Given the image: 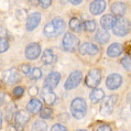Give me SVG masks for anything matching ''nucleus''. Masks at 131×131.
I'll return each instance as SVG.
<instances>
[{
	"label": "nucleus",
	"mask_w": 131,
	"mask_h": 131,
	"mask_svg": "<svg viewBox=\"0 0 131 131\" xmlns=\"http://www.w3.org/2000/svg\"><path fill=\"white\" fill-rule=\"evenodd\" d=\"M65 30V23L64 21L61 19V18H55L53 19L51 22H49L48 24L43 29V33L46 38H56L60 34H62Z\"/></svg>",
	"instance_id": "1"
},
{
	"label": "nucleus",
	"mask_w": 131,
	"mask_h": 131,
	"mask_svg": "<svg viewBox=\"0 0 131 131\" xmlns=\"http://www.w3.org/2000/svg\"><path fill=\"white\" fill-rule=\"evenodd\" d=\"M131 30V23L128 19L123 17H117L115 19L114 25H112V32L115 35L118 36H125Z\"/></svg>",
	"instance_id": "2"
},
{
	"label": "nucleus",
	"mask_w": 131,
	"mask_h": 131,
	"mask_svg": "<svg viewBox=\"0 0 131 131\" xmlns=\"http://www.w3.org/2000/svg\"><path fill=\"white\" fill-rule=\"evenodd\" d=\"M86 111H87V104H86L85 99L78 97V98H75V99L72 101L71 112L74 118H76V119L84 118L86 115Z\"/></svg>",
	"instance_id": "3"
},
{
	"label": "nucleus",
	"mask_w": 131,
	"mask_h": 131,
	"mask_svg": "<svg viewBox=\"0 0 131 131\" xmlns=\"http://www.w3.org/2000/svg\"><path fill=\"white\" fill-rule=\"evenodd\" d=\"M78 44H79V40L77 36L71 33V32L65 33L63 38V42H62V45H63V49L65 51H67V52H74L77 49Z\"/></svg>",
	"instance_id": "4"
},
{
	"label": "nucleus",
	"mask_w": 131,
	"mask_h": 131,
	"mask_svg": "<svg viewBox=\"0 0 131 131\" xmlns=\"http://www.w3.org/2000/svg\"><path fill=\"white\" fill-rule=\"evenodd\" d=\"M101 82V72L97 68H94V70L90 71L86 76L85 83L86 86L89 87V88H96V87L99 85Z\"/></svg>",
	"instance_id": "5"
},
{
	"label": "nucleus",
	"mask_w": 131,
	"mask_h": 131,
	"mask_svg": "<svg viewBox=\"0 0 131 131\" xmlns=\"http://www.w3.org/2000/svg\"><path fill=\"white\" fill-rule=\"evenodd\" d=\"M83 79V74L82 72L79 71H74L71 73V75L68 76V78L66 79V82H65V89L67 90H71V89H74L76 88L79 84H81Z\"/></svg>",
	"instance_id": "6"
},
{
	"label": "nucleus",
	"mask_w": 131,
	"mask_h": 131,
	"mask_svg": "<svg viewBox=\"0 0 131 131\" xmlns=\"http://www.w3.org/2000/svg\"><path fill=\"white\" fill-rule=\"evenodd\" d=\"M117 100H118V97L116 95H110L108 96L106 99H105L103 103H101V106H100V112L105 116L107 115H110L114 108L117 104Z\"/></svg>",
	"instance_id": "7"
},
{
	"label": "nucleus",
	"mask_w": 131,
	"mask_h": 131,
	"mask_svg": "<svg viewBox=\"0 0 131 131\" xmlns=\"http://www.w3.org/2000/svg\"><path fill=\"white\" fill-rule=\"evenodd\" d=\"M19 81V73H18L17 68H10V70H7L3 72L2 74V82L7 84V85H12V84H16Z\"/></svg>",
	"instance_id": "8"
},
{
	"label": "nucleus",
	"mask_w": 131,
	"mask_h": 131,
	"mask_svg": "<svg viewBox=\"0 0 131 131\" xmlns=\"http://www.w3.org/2000/svg\"><path fill=\"white\" fill-rule=\"evenodd\" d=\"M122 84V76L119 74H110L106 79V86L110 90L119 88Z\"/></svg>",
	"instance_id": "9"
},
{
	"label": "nucleus",
	"mask_w": 131,
	"mask_h": 131,
	"mask_svg": "<svg viewBox=\"0 0 131 131\" xmlns=\"http://www.w3.org/2000/svg\"><path fill=\"white\" fill-rule=\"evenodd\" d=\"M25 57L29 60L38 59L41 54V46L38 43H31L25 48Z\"/></svg>",
	"instance_id": "10"
},
{
	"label": "nucleus",
	"mask_w": 131,
	"mask_h": 131,
	"mask_svg": "<svg viewBox=\"0 0 131 131\" xmlns=\"http://www.w3.org/2000/svg\"><path fill=\"white\" fill-rule=\"evenodd\" d=\"M41 22V13L40 12H33L31 13L30 16L28 17L27 20V24H25V28H27L28 31H33L38 28V25Z\"/></svg>",
	"instance_id": "11"
},
{
	"label": "nucleus",
	"mask_w": 131,
	"mask_h": 131,
	"mask_svg": "<svg viewBox=\"0 0 131 131\" xmlns=\"http://www.w3.org/2000/svg\"><path fill=\"white\" fill-rule=\"evenodd\" d=\"M78 51L82 55H96L99 52V49L98 46L95 45L94 43H84L78 48Z\"/></svg>",
	"instance_id": "12"
},
{
	"label": "nucleus",
	"mask_w": 131,
	"mask_h": 131,
	"mask_svg": "<svg viewBox=\"0 0 131 131\" xmlns=\"http://www.w3.org/2000/svg\"><path fill=\"white\" fill-rule=\"evenodd\" d=\"M61 81V74L57 72H52L50 73L48 75V77H46L45 82H44V86L45 87H49V88L53 89L55 88V87L59 85V83Z\"/></svg>",
	"instance_id": "13"
},
{
	"label": "nucleus",
	"mask_w": 131,
	"mask_h": 131,
	"mask_svg": "<svg viewBox=\"0 0 131 131\" xmlns=\"http://www.w3.org/2000/svg\"><path fill=\"white\" fill-rule=\"evenodd\" d=\"M105 9H106V1L105 0H94L89 6V10L94 16H98V14L103 13Z\"/></svg>",
	"instance_id": "14"
},
{
	"label": "nucleus",
	"mask_w": 131,
	"mask_h": 131,
	"mask_svg": "<svg viewBox=\"0 0 131 131\" xmlns=\"http://www.w3.org/2000/svg\"><path fill=\"white\" fill-rule=\"evenodd\" d=\"M41 96L43 98V100L48 105H54V103H55V100H56V95L53 93V90L45 86H44V88L42 89Z\"/></svg>",
	"instance_id": "15"
},
{
	"label": "nucleus",
	"mask_w": 131,
	"mask_h": 131,
	"mask_svg": "<svg viewBox=\"0 0 131 131\" xmlns=\"http://www.w3.org/2000/svg\"><path fill=\"white\" fill-rule=\"evenodd\" d=\"M14 120H16L17 125L23 127L24 125H27L29 122V120H30V115L25 110H19V111H17L16 116H14Z\"/></svg>",
	"instance_id": "16"
},
{
	"label": "nucleus",
	"mask_w": 131,
	"mask_h": 131,
	"mask_svg": "<svg viewBox=\"0 0 131 131\" xmlns=\"http://www.w3.org/2000/svg\"><path fill=\"white\" fill-rule=\"evenodd\" d=\"M123 52V46L120 43H112L107 49V55L109 57H117Z\"/></svg>",
	"instance_id": "17"
},
{
	"label": "nucleus",
	"mask_w": 131,
	"mask_h": 131,
	"mask_svg": "<svg viewBox=\"0 0 131 131\" xmlns=\"http://www.w3.org/2000/svg\"><path fill=\"white\" fill-rule=\"evenodd\" d=\"M28 111L32 112V114H38L42 110V103L36 98H32L27 105Z\"/></svg>",
	"instance_id": "18"
},
{
	"label": "nucleus",
	"mask_w": 131,
	"mask_h": 131,
	"mask_svg": "<svg viewBox=\"0 0 131 131\" xmlns=\"http://www.w3.org/2000/svg\"><path fill=\"white\" fill-rule=\"evenodd\" d=\"M127 11V6H126V3H123V2H115L114 5L111 6V12L115 14L116 17H122L123 14L126 13Z\"/></svg>",
	"instance_id": "19"
},
{
	"label": "nucleus",
	"mask_w": 131,
	"mask_h": 131,
	"mask_svg": "<svg viewBox=\"0 0 131 131\" xmlns=\"http://www.w3.org/2000/svg\"><path fill=\"white\" fill-rule=\"evenodd\" d=\"M115 22V18L111 16V14H105V16L101 18L100 20V24H101V28L104 30L108 31L109 29H112V25H114Z\"/></svg>",
	"instance_id": "20"
},
{
	"label": "nucleus",
	"mask_w": 131,
	"mask_h": 131,
	"mask_svg": "<svg viewBox=\"0 0 131 131\" xmlns=\"http://www.w3.org/2000/svg\"><path fill=\"white\" fill-rule=\"evenodd\" d=\"M104 96H105V94H104L103 89L94 88L93 92L90 93V95H89V99H90V101H92L93 104H97V103H99V101L103 99Z\"/></svg>",
	"instance_id": "21"
},
{
	"label": "nucleus",
	"mask_w": 131,
	"mask_h": 131,
	"mask_svg": "<svg viewBox=\"0 0 131 131\" xmlns=\"http://www.w3.org/2000/svg\"><path fill=\"white\" fill-rule=\"evenodd\" d=\"M56 60V56L55 54L53 53L52 50H45L42 54V62L46 65H50V64H53Z\"/></svg>",
	"instance_id": "22"
},
{
	"label": "nucleus",
	"mask_w": 131,
	"mask_h": 131,
	"mask_svg": "<svg viewBox=\"0 0 131 131\" xmlns=\"http://www.w3.org/2000/svg\"><path fill=\"white\" fill-rule=\"evenodd\" d=\"M95 39L100 44H106L109 41V39H110V35H109V33L106 30H98L95 35Z\"/></svg>",
	"instance_id": "23"
},
{
	"label": "nucleus",
	"mask_w": 131,
	"mask_h": 131,
	"mask_svg": "<svg viewBox=\"0 0 131 131\" xmlns=\"http://www.w3.org/2000/svg\"><path fill=\"white\" fill-rule=\"evenodd\" d=\"M84 28V23L78 18H72L70 20V29L73 32H82Z\"/></svg>",
	"instance_id": "24"
},
{
	"label": "nucleus",
	"mask_w": 131,
	"mask_h": 131,
	"mask_svg": "<svg viewBox=\"0 0 131 131\" xmlns=\"http://www.w3.org/2000/svg\"><path fill=\"white\" fill-rule=\"evenodd\" d=\"M31 129L32 131H48V125L42 120H38V121L33 122Z\"/></svg>",
	"instance_id": "25"
},
{
	"label": "nucleus",
	"mask_w": 131,
	"mask_h": 131,
	"mask_svg": "<svg viewBox=\"0 0 131 131\" xmlns=\"http://www.w3.org/2000/svg\"><path fill=\"white\" fill-rule=\"evenodd\" d=\"M41 76H42V72L38 67L32 68L31 72H30V74H29V77H30L32 81H38V79L41 78Z\"/></svg>",
	"instance_id": "26"
},
{
	"label": "nucleus",
	"mask_w": 131,
	"mask_h": 131,
	"mask_svg": "<svg viewBox=\"0 0 131 131\" xmlns=\"http://www.w3.org/2000/svg\"><path fill=\"white\" fill-rule=\"evenodd\" d=\"M84 29L87 32H94L96 30V22L94 20H87L84 22Z\"/></svg>",
	"instance_id": "27"
},
{
	"label": "nucleus",
	"mask_w": 131,
	"mask_h": 131,
	"mask_svg": "<svg viewBox=\"0 0 131 131\" xmlns=\"http://www.w3.org/2000/svg\"><path fill=\"white\" fill-rule=\"evenodd\" d=\"M40 116L42 119H50L53 116V111L51 108H42V110L40 111Z\"/></svg>",
	"instance_id": "28"
},
{
	"label": "nucleus",
	"mask_w": 131,
	"mask_h": 131,
	"mask_svg": "<svg viewBox=\"0 0 131 131\" xmlns=\"http://www.w3.org/2000/svg\"><path fill=\"white\" fill-rule=\"evenodd\" d=\"M121 65L127 71H131V56L127 55L123 59H121Z\"/></svg>",
	"instance_id": "29"
},
{
	"label": "nucleus",
	"mask_w": 131,
	"mask_h": 131,
	"mask_svg": "<svg viewBox=\"0 0 131 131\" xmlns=\"http://www.w3.org/2000/svg\"><path fill=\"white\" fill-rule=\"evenodd\" d=\"M23 93H24V89H23V87H21V86H17L16 88L13 89V92H12L14 98H20V97H22Z\"/></svg>",
	"instance_id": "30"
},
{
	"label": "nucleus",
	"mask_w": 131,
	"mask_h": 131,
	"mask_svg": "<svg viewBox=\"0 0 131 131\" xmlns=\"http://www.w3.org/2000/svg\"><path fill=\"white\" fill-rule=\"evenodd\" d=\"M8 49H9V42L7 41V39L1 38V41H0V51H1V53L6 52Z\"/></svg>",
	"instance_id": "31"
},
{
	"label": "nucleus",
	"mask_w": 131,
	"mask_h": 131,
	"mask_svg": "<svg viewBox=\"0 0 131 131\" xmlns=\"http://www.w3.org/2000/svg\"><path fill=\"white\" fill-rule=\"evenodd\" d=\"M20 70H21V72H22L23 74L29 75L32 68H31V66L29 64H22V65H21V67H20Z\"/></svg>",
	"instance_id": "32"
},
{
	"label": "nucleus",
	"mask_w": 131,
	"mask_h": 131,
	"mask_svg": "<svg viewBox=\"0 0 131 131\" xmlns=\"http://www.w3.org/2000/svg\"><path fill=\"white\" fill-rule=\"evenodd\" d=\"M51 131H67V128L63 125H60V123H56V125H54L52 127V129Z\"/></svg>",
	"instance_id": "33"
},
{
	"label": "nucleus",
	"mask_w": 131,
	"mask_h": 131,
	"mask_svg": "<svg viewBox=\"0 0 131 131\" xmlns=\"http://www.w3.org/2000/svg\"><path fill=\"white\" fill-rule=\"evenodd\" d=\"M39 3L41 5L42 8H49V7L51 6V3H52V0H39Z\"/></svg>",
	"instance_id": "34"
},
{
	"label": "nucleus",
	"mask_w": 131,
	"mask_h": 131,
	"mask_svg": "<svg viewBox=\"0 0 131 131\" xmlns=\"http://www.w3.org/2000/svg\"><path fill=\"white\" fill-rule=\"evenodd\" d=\"M96 131H112V129L110 128V126H108V125H101L98 127Z\"/></svg>",
	"instance_id": "35"
},
{
	"label": "nucleus",
	"mask_w": 131,
	"mask_h": 131,
	"mask_svg": "<svg viewBox=\"0 0 131 131\" xmlns=\"http://www.w3.org/2000/svg\"><path fill=\"white\" fill-rule=\"evenodd\" d=\"M9 131H22V126H19L16 123V126H10Z\"/></svg>",
	"instance_id": "36"
},
{
	"label": "nucleus",
	"mask_w": 131,
	"mask_h": 131,
	"mask_svg": "<svg viewBox=\"0 0 131 131\" xmlns=\"http://www.w3.org/2000/svg\"><path fill=\"white\" fill-rule=\"evenodd\" d=\"M29 93H30V95H32V96L36 95V94H38V87H36V86L30 87V88H29Z\"/></svg>",
	"instance_id": "37"
},
{
	"label": "nucleus",
	"mask_w": 131,
	"mask_h": 131,
	"mask_svg": "<svg viewBox=\"0 0 131 131\" xmlns=\"http://www.w3.org/2000/svg\"><path fill=\"white\" fill-rule=\"evenodd\" d=\"M70 2L72 3V5L77 6V5H79V3H82V2H83V0H70Z\"/></svg>",
	"instance_id": "38"
},
{
	"label": "nucleus",
	"mask_w": 131,
	"mask_h": 131,
	"mask_svg": "<svg viewBox=\"0 0 131 131\" xmlns=\"http://www.w3.org/2000/svg\"><path fill=\"white\" fill-rule=\"evenodd\" d=\"M125 49L128 51V52H131V41H129V42L125 45Z\"/></svg>",
	"instance_id": "39"
},
{
	"label": "nucleus",
	"mask_w": 131,
	"mask_h": 131,
	"mask_svg": "<svg viewBox=\"0 0 131 131\" xmlns=\"http://www.w3.org/2000/svg\"><path fill=\"white\" fill-rule=\"evenodd\" d=\"M30 1H31V2H33V3H35V2H36V0H30Z\"/></svg>",
	"instance_id": "40"
},
{
	"label": "nucleus",
	"mask_w": 131,
	"mask_h": 131,
	"mask_svg": "<svg viewBox=\"0 0 131 131\" xmlns=\"http://www.w3.org/2000/svg\"><path fill=\"white\" fill-rule=\"evenodd\" d=\"M77 131H87V130H77Z\"/></svg>",
	"instance_id": "41"
}]
</instances>
